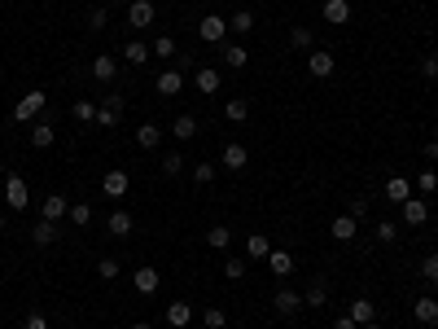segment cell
<instances>
[{"mask_svg":"<svg viewBox=\"0 0 438 329\" xmlns=\"http://www.w3.org/2000/svg\"><path fill=\"white\" fill-rule=\"evenodd\" d=\"M325 303H329V286H325V281L307 286V295H303V308H325Z\"/></svg>","mask_w":438,"mask_h":329,"instance_id":"31","label":"cell"},{"mask_svg":"<svg viewBox=\"0 0 438 329\" xmlns=\"http://www.w3.org/2000/svg\"><path fill=\"white\" fill-rule=\"evenodd\" d=\"M417 189H421V193H434V189H438V171H434V167H425V171L417 176Z\"/></svg>","mask_w":438,"mask_h":329,"instance_id":"39","label":"cell"},{"mask_svg":"<svg viewBox=\"0 0 438 329\" xmlns=\"http://www.w3.org/2000/svg\"><path fill=\"white\" fill-rule=\"evenodd\" d=\"M153 57H175V40H171V35H158V40H153Z\"/></svg>","mask_w":438,"mask_h":329,"instance_id":"40","label":"cell"},{"mask_svg":"<svg viewBox=\"0 0 438 329\" xmlns=\"http://www.w3.org/2000/svg\"><path fill=\"white\" fill-rule=\"evenodd\" d=\"M132 229H136V220L127 215V211H110V220H105V233H110V237H127Z\"/></svg>","mask_w":438,"mask_h":329,"instance_id":"15","label":"cell"},{"mask_svg":"<svg viewBox=\"0 0 438 329\" xmlns=\"http://www.w3.org/2000/svg\"><path fill=\"white\" fill-rule=\"evenodd\" d=\"M425 158H430V162H438V140H430V145H425Z\"/></svg>","mask_w":438,"mask_h":329,"instance_id":"52","label":"cell"},{"mask_svg":"<svg viewBox=\"0 0 438 329\" xmlns=\"http://www.w3.org/2000/svg\"><path fill=\"white\" fill-rule=\"evenodd\" d=\"M206 246H210V251H219V255H223V251H228V246H232V233L223 229V224H215V229L206 233Z\"/></svg>","mask_w":438,"mask_h":329,"instance_id":"33","label":"cell"},{"mask_svg":"<svg viewBox=\"0 0 438 329\" xmlns=\"http://www.w3.org/2000/svg\"><path fill=\"white\" fill-rule=\"evenodd\" d=\"M197 35H202V40H206V44H219V40H223V35H228V22H223L219 14H206L202 22H197Z\"/></svg>","mask_w":438,"mask_h":329,"instance_id":"6","label":"cell"},{"mask_svg":"<svg viewBox=\"0 0 438 329\" xmlns=\"http://www.w3.org/2000/svg\"><path fill=\"white\" fill-rule=\"evenodd\" d=\"M223 114H228V123H245V119H250V101H245V97H228Z\"/></svg>","mask_w":438,"mask_h":329,"instance_id":"27","label":"cell"},{"mask_svg":"<svg viewBox=\"0 0 438 329\" xmlns=\"http://www.w3.org/2000/svg\"><path fill=\"white\" fill-rule=\"evenodd\" d=\"M333 329H360V325H355L351 316H338V321H333Z\"/></svg>","mask_w":438,"mask_h":329,"instance_id":"51","label":"cell"},{"mask_svg":"<svg viewBox=\"0 0 438 329\" xmlns=\"http://www.w3.org/2000/svg\"><path fill=\"white\" fill-rule=\"evenodd\" d=\"M0 180H5V158H0Z\"/></svg>","mask_w":438,"mask_h":329,"instance_id":"55","label":"cell"},{"mask_svg":"<svg viewBox=\"0 0 438 329\" xmlns=\"http://www.w3.org/2000/svg\"><path fill=\"white\" fill-rule=\"evenodd\" d=\"M245 62H250V53H245L241 44H228V49H223V66H228V70H241Z\"/></svg>","mask_w":438,"mask_h":329,"instance_id":"35","label":"cell"},{"mask_svg":"<svg viewBox=\"0 0 438 329\" xmlns=\"http://www.w3.org/2000/svg\"><path fill=\"white\" fill-rule=\"evenodd\" d=\"M333 53H329V49H311V53H307V70H311V75L316 79H329V75H333Z\"/></svg>","mask_w":438,"mask_h":329,"instance_id":"5","label":"cell"},{"mask_svg":"<svg viewBox=\"0 0 438 329\" xmlns=\"http://www.w3.org/2000/svg\"><path fill=\"white\" fill-rule=\"evenodd\" d=\"M62 215H70V202H66L62 193H49V198H44V220H53V224H57Z\"/></svg>","mask_w":438,"mask_h":329,"instance_id":"23","label":"cell"},{"mask_svg":"<svg viewBox=\"0 0 438 329\" xmlns=\"http://www.w3.org/2000/svg\"><path fill=\"white\" fill-rule=\"evenodd\" d=\"M228 31H237V35H250V31H254V14H250V9H237V14L228 18Z\"/></svg>","mask_w":438,"mask_h":329,"instance_id":"32","label":"cell"},{"mask_svg":"<svg viewBox=\"0 0 438 329\" xmlns=\"http://www.w3.org/2000/svg\"><path fill=\"white\" fill-rule=\"evenodd\" d=\"M223 277H228V281H241V277H245V259H228V264H223Z\"/></svg>","mask_w":438,"mask_h":329,"instance_id":"45","label":"cell"},{"mask_svg":"<svg viewBox=\"0 0 438 329\" xmlns=\"http://www.w3.org/2000/svg\"><path fill=\"white\" fill-rule=\"evenodd\" d=\"M44 101H49V97H44V88H31V92H22V97H18V105H14V123H31L35 114L44 110Z\"/></svg>","mask_w":438,"mask_h":329,"instance_id":"1","label":"cell"},{"mask_svg":"<svg viewBox=\"0 0 438 329\" xmlns=\"http://www.w3.org/2000/svg\"><path fill=\"white\" fill-rule=\"evenodd\" d=\"M57 237H62V233H57V224H53V220H44V215H40V224L31 229V242H35V246H53Z\"/></svg>","mask_w":438,"mask_h":329,"instance_id":"21","label":"cell"},{"mask_svg":"<svg viewBox=\"0 0 438 329\" xmlns=\"http://www.w3.org/2000/svg\"><path fill=\"white\" fill-rule=\"evenodd\" d=\"M153 22V0H132L127 5V27H149Z\"/></svg>","mask_w":438,"mask_h":329,"instance_id":"13","label":"cell"},{"mask_svg":"<svg viewBox=\"0 0 438 329\" xmlns=\"http://www.w3.org/2000/svg\"><path fill=\"white\" fill-rule=\"evenodd\" d=\"M399 206H404V224H412V229H421L425 220H430V202H425V198H417V193H412L408 202H399Z\"/></svg>","mask_w":438,"mask_h":329,"instance_id":"4","label":"cell"},{"mask_svg":"<svg viewBox=\"0 0 438 329\" xmlns=\"http://www.w3.org/2000/svg\"><path fill=\"white\" fill-rule=\"evenodd\" d=\"M386 198H390V202H408V198H412V180L390 176V180H386Z\"/></svg>","mask_w":438,"mask_h":329,"instance_id":"22","label":"cell"},{"mask_svg":"<svg viewBox=\"0 0 438 329\" xmlns=\"http://www.w3.org/2000/svg\"><path fill=\"white\" fill-rule=\"evenodd\" d=\"M188 321H193V303L175 299L171 308H167V325H171V329H188Z\"/></svg>","mask_w":438,"mask_h":329,"instance_id":"16","label":"cell"},{"mask_svg":"<svg viewBox=\"0 0 438 329\" xmlns=\"http://www.w3.org/2000/svg\"><path fill=\"white\" fill-rule=\"evenodd\" d=\"M272 308H276L281 316H294L303 308V295H294V290H276V295H272Z\"/></svg>","mask_w":438,"mask_h":329,"instance_id":"17","label":"cell"},{"mask_svg":"<svg viewBox=\"0 0 438 329\" xmlns=\"http://www.w3.org/2000/svg\"><path fill=\"white\" fill-rule=\"evenodd\" d=\"M114 75H118V62H114V53H101V57H92V79H97V84H114Z\"/></svg>","mask_w":438,"mask_h":329,"instance_id":"9","label":"cell"},{"mask_svg":"<svg viewBox=\"0 0 438 329\" xmlns=\"http://www.w3.org/2000/svg\"><path fill=\"white\" fill-rule=\"evenodd\" d=\"M272 255V242L263 233H254V237H245V259H267Z\"/></svg>","mask_w":438,"mask_h":329,"instance_id":"26","label":"cell"},{"mask_svg":"<svg viewBox=\"0 0 438 329\" xmlns=\"http://www.w3.org/2000/svg\"><path fill=\"white\" fill-rule=\"evenodd\" d=\"M347 18H351V5H347V0H325V22H333V27H342Z\"/></svg>","mask_w":438,"mask_h":329,"instance_id":"29","label":"cell"},{"mask_svg":"<svg viewBox=\"0 0 438 329\" xmlns=\"http://www.w3.org/2000/svg\"><path fill=\"white\" fill-rule=\"evenodd\" d=\"M53 140H57L53 123H31V145H35V149H49Z\"/></svg>","mask_w":438,"mask_h":329,"instance_id":"30","label":"cell"},{"mask_svg":"<svg viewBox=\"0 0 438 329\" xmlns=\"http://www.w3.org/2000/svg\"><path fill=\"white\" fill-rule=\"evenodd\" d=\"M193 180H197V184H210V180H215V162H197V167H193Z\"/></svg>","mask_w":438,"mask_h":329,"instance_id":"42","label":"cell"},{"mask_svg":"<svg viewBox=\"0 0 438 329\" xmlns=\"http://www.w3.org/2000/svg\"><path fill=\"white\" fill-rule=\"evenodd\" d=\"M132 286H136V295H158V286H162V277H158V268H136L132 273Z\"/></svg>","mask_w":438,"mask_h":329,"instance_id":"8","label":"cell"},{"mask_svg":"<svg viewBox=\"0 0 438 329\" xmlns=\"http://www.w3.org/2000/svg\"><path fill=\"white\" fill-rule=\"evenodd\" d=\"M136 145H140V149H158V145H162V127H158V123H140V127H136Z\"/></svg>","mask_w":438,"mask_h":329,"instance_id":"20","label":"cell"},{"mask_svg":"<svg viewBox=\"0 0 438 329\" xmlns=\"http://www.w3.org/2000/svg\"><path fill=\"white\" fill-rule=\"evenodd\" d=\"M110 5H132V0H110Z\"/></svg>","mask_w":438,"mask_h":329,"instance_id":"56","label":"cell"},{"mask_svg":"<svg viewBox=\"0 0 438 329\" xmlns=\"http://www.w3.org/2000/svg\"><path fill=\"white\" fill-rule=\"evenodd\" d=\"M360 329H382V325H377V321H369V325H360Z\"/></svg>","mask_w":438,"mask_h":329,"instance_id":"54","label":"cell"},{"mask_svg":"<svg viewBox=\"0 0 438 329\" xmlns=\"http://www.w3.org/2000/svg\"><path fill=\"white\" fill-rule=\"evenodd\" d=\"M395 237H399V233H395V224H390V220H382V224H377V242H386V246H390Z\"/></svg>","mask_w":438,"mask_h":329,"instance_id":"48","label":"cell"},{"mask_svg":"<svg viewBox=\"0 0 438 329\" xmlns=\"http://www.w3.org/2000/svg\"><path fill=\"white\" fill-rule=\"evenodd\" d=\"M132 329H153V325H149V321H136V325H132Z\"/></svg>","mask_w":438,"mask_h":329,"instance_id":"53","label":"cell"},{"mask_svg":"<svg viewBox=\"0 0 438 329\" xmlns=\"http://www.w3.org/2000/svg\"><path fill=\"white\" fill-rule=\"evenodd\" d=\"M0 229H5V215H0Z\"/></svg>","mask_w":438,"mask_h":329,"instance_id":"57","label":"cell"},{"mask_svg":"<svg viewBox=\"0 0 438 329\" xmlns=\"http://www.w3.org/2000/svg\"><path fill=\"white\" fill-rule=\"evenodd\" d=\"M149 53H153V49H149L145 40H127V49H123V62H132V66H145V62H149Z\"/></svg>","mask_w":438,"mask_h":329,"instance_id":"24","label":"cell"},{"mask_svg":"<svg viewBox=\"0 0 438 329\" xmlns=\"http://www.w3.org/2000/svg\"><path fill=\"white\" fill-rule=\"evenodd\" d=\"M105 22H110V14H105V9L97 5V9L88 14V31H105Z\"/></svg>","mask_w":438,"mask_h":329,"instance_id":"44","label":"cell"},{"mask_svg":"<svg viewBox=\"0 0 438 329\" xmlns=\"http://www.w3.org/2000/svg\"><path fill=\"white\" fill-rule=\"evenodd\" d=\"M5 202H9V211H27V206H31L27 180H22V176H14V171L5 176Z\"/></svg>","mask_w":438,"mask_h":329,"instance_id":"2","label":"cell"},{"mask_svg":"<svg viewBox=\"0 0 438 329\" xmlns=\"http://www.w3.org/2000/svg\"><path fill=\"white\" fill-rule=\"evenodd\" d=\"M193 84H197L202 97H215V92H219V66H202V70L193 75Z\"/></svg>","mask_w":438,"mask_h":329,"instance_id":"14","label":"cell"},{"mask_svg":"<svg viewBox=\"0 0 438 329\" xmlns=\"http://www.w3.org/2000/svg\"><path fill=\"white\" fill-rule=\"evenodd\" d=\"M421 277L430 281V286H438V255H430V259L421 264Z\"/></svg>","mask_w":438,"mask_h":329,"instance_id":"46","label":"cell"},{"mask_svg":"<svg viewBox=\"0 0 438 329\" xmlns=\"http://www.w3.org/2000/svg\"><path fill=\"white\" fill-rule=\"evenodd\" d=\"M70 114H75V123H97V101L79 97V101H75V110H70Z\"/></svg>","mask_w":438,"mask_h":329,"instance_id":"34","label":"cell"},{"mask_svg":"<svg viewBox=\"0 0 438 329\" xmlns=\"http://www.w3.org/2000/svg\"><path fill=\"white\" fill-rule=\"evenodd\" d=\"M127 189H132V176H127L123 167H114V171L101 176V193L114 198V202H118V198H127Z\"/></svg>","mask_w":438,"mask_h":329,"instance_id":"3","label":"cell"},{"mask_svg":"<svg viewBox=\"0 0 438 329\" xmlns=\"http://www.w3.org/2000/svg\"><path fill=\"white\" fill-rule=\"evenodd\" d=\"M245 162H250V149H245V145H237V140H232V145H228V149H223V158H219V167H223V171H241V167H245Z\"/></svg>","mask_w":438,"mask_h":329,"instance_id":"12","label":"cell"},{"mask_svg":"<svg viewBox=\"0 0 438 329\" xmlns=\"http://www.w3.org/2000/svg\"><path fill=\"white\" fill-rule=\"evenodd\" d=\"M118 119H123V97H101V105H97V127H114Z\"/></svg>","mask_w":438,"mask_h":329,"instance_id":"7","label":"cell"},{"mask_svg":"<svg viewBox=\"0 0 438 329\" xmlns=\"http://www.w3.org/2000/svg\"><path fill=\"white\" fill-rule=\"evenodd\" d=\"M180 171H184V158H180V154H167V158H162V176H171V180H175Z\"/></svg>","mask_w":438,"mask_h":329,"instance_id":"41","label":"cell"},{"mask_svg":"<svg viewBox=\"0 0 438 329\" xmlns=\"http://www.w3.org/2000/svg\"><path fill=\"white\" fill-rule=\"evenodd\" d=\"M153 88H158V97H180V92H184V75H180V70H162Z\"/></svg>","mask_w":438,"mask_h":329,"instance_id":"11","label":"cell"},{"mask_svg":"<svg viewBox=\"0 0 438 329\" xmlns=\"http://www.w3.org/2000/svg\"><path fill=\"white\" fill-rule=\"evenodd\" d=\"M355 233H360V220L355 215H338L333 224H329V237L333 242H355Z\"/></svg>","mask_w":438,"mask_h":329,"instance_id":"10","label":"cell"},{"mask_svg":"<svg viewBox=\"0 0 438 329\" xmlns=\"http://www.w3.org/2000/svg\"><path fill=\"white\" fill-rule=\"evenodd\" d=\"M347 215H355V220H364V215H369V202H351V211H347Z\"/></svg>","mask_w":438,"mask_h":329,"instance_id":"50","label":"cell"},{"mask_svg":"<svg viewBox=\"0 0 438 329\" xmlns=\"http://www.w3.org/2000/svg\"><path fill=\"white\" fill-rule=\"evenodd\" d=\"M70 224H75V229H88V224H92V206H88V202H75V206H70Z\"/></svg>","mask_w":438,"mask_h":329,"instance_id":"37","label":"cell"},{"mask_svg":"<svg viewBox=\"0 0 438 329\" xmlns=\"http://www.w3.org/2000/svg\"><path fill=\"white\" fill-rule=\"evenodd\" d=\"M421 75H425V79H438V57H425V62H421Z\"/></svg>","mask_w":438,"mask_h":329,"instance_id":"49","label":"cell"},{"mask_svg":"<svg viewBox=\"0 0 438 329\" xmlns=\"http://www.w3.org/2000/svg\"><path fill=\"white\" fill-rule=\"evenodd\" d=\"M202 325L206 329H223V325H228V312H223V308H206L202 312Z\"/></svg>","mask_w":438,"mask_h":329,"instance_id":"38","label":"cell"},{"mask_svg":"<svg viewBox=\"0 0 438 329\" xmlns=\"http://www.w3.org/2000/svg\"><path fill=\"white\" fill-rule=\"evenodd\" d=\"M118 273H123V268H118V259H101V264H97V277H101V281H114Z\"/></svg>","mask_w":438,"mask_h":329,"instance_id":"43","label":"cell"},{"mask_svg":"<svg viewBox=\"0 0 438 329\" xmlns=\"http://www.w3.org/2000/svg\"><path fill=\"white\" fill-rule=\"evenodd\" d=\"M267 268L276 277H289L294 273V259H289V251H276V246H272V255H267Z\"/></svg>","mask_w":438,"mask_h":329,"instance_id":"28","label":"cell"},{"mask_svg":"<svg viewBox=\"0 0 438 329\" xmlns=\"http://www.w3.org/2000/svg\"><path fill=\"white\" fill-rule=\"evenodd\" d=\"M412 316H417L421 325H438V299H430V295L417 299V303H412Z\"/></svg>","mask_w":438,"mask_h":329,"instance_id":"19","label":"cell"},{"mask_svg":"<svg viewBox=\"0 0 438 329\" xmlns=\"http://www.w3.org/2000/svg\"><path fill=\"white\" fill-rule=\"evenodd\" d=\"M289 44H294V49H303V53H311V44H316L311 27H294V31H289Z\"/></svg>","mask_w":438,"mask_h":329,"instance_id":"36","label":"cell"},{"mask_svg":"<svg viewBox=\"0 0 438 329\" xmlns=\"http://www.w3.org/2000/svg\"><path fill=\"white\" fill-rule=\"evenodd\" d=\"M171 136H175V140H193V136H197V119H193V114H175Z\"/></svg>","mask_w":438,"mask_h":329,"instance_id":"25","label":"cell"},{"mask_svg":"<svg viewBox=\"0 0 438 329\" xmlns=\"http://www.w3.org/2000/svg\"><path fill=\"white\" fill-rule=\"evenodd\" d=\"M22 329H49V316H44V312H27V321H22Z\"/></svg>","mask_w":438,"mask_h":329,"instance_id":"47","label":"cell"},{"mask_svg":"<svg viewBox=\"0 0 438 329\" xmlns=\"http://www.w3.org/2000/svg\"><path fill=\"white\" fill-rule=\"evenodd\" d=\"M347 316H351L355 325H369V321H377V303L373 299H355L351 308H347Z\"/></svg>","mask_w":438,"mask_h":329,"instance_id":"18","label":"cell"}]
</instances>
